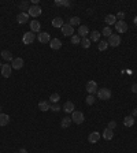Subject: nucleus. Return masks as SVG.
Instances as JSON below:
<instances>
[{
    "label": "nucleus",
    "mask_w": 137,
    "mask_h": 153,
    "mask_svg": "<svg viewBox=\"0 0 137 153\" xmlns=\"http://www.w3.org/2000/svg\"><path fill=\"white\" fill-rule=\"evenodd\" d=\"M49 47L52 49H60L62 48V41H60L59 38H51V41H49Z\"/></svg>",
    "instance_id": "obj_13"
},
{
    "label": "nucleus",
    "mask_w": 137,
    "mask_h": 153,
    "mask_svg": "<svg viewBox=\"0 0 137 153\" xmlns=\"http://www.w3.org/2000/svg\"><path fill=\"white\" fill-rule=\"evenodd\" d=\"M112 137H114V130H111V129H106V130L103 131V138L106 139V141H110V139H112Z\"/></svg>",
    "instance_id": "obj_19"
},
{
    "label": "nucleus",
    "mask_w": 137,
    "mask_h": 153,
    "mask_svg": "<svg viewBox=\"0 0 137 153\" xmlns=\"http://www.w3.org/2000/svg\"><path fill=\"white\" fill-rule=\"evenodd\" d=\"M104 22L107 23L108 26H110V25H115V23H117V17H115V15H112V14L106 15V18H104Z\"/></svg>",
    "instance_id": "obj_18"
},
{
    "label": "nucleus",
    "mask_w": 137,
    "mask_h": 153,
    "mask_svg": "<svg viewBox=\"0 0 137 153\" xmlns=\"http://www.w3.org/2000/svg\"><path fill=\"white\" fill-rule=\"evenodd\" d=\"M38 109L43 111V112L48 111V109H49V103H48V101H45V100L40 101V103H38Z\"/></svg>",
    "instance_id": "obj_24"
},
{
    "label": "nucleus",
    "mask_w": 137,
    "mask_h": 153,
    "mask_svg": "<svg viewBox=\"0 0 137 153\" xmlns=\"http://www.w3.org/2000/svg\"><path fill=\"white\" fill-rule=\"evenodd\" d=\"M107 47H108V42L107 41H100L99 44H97V49H99V51H106V49H107Z\"/></svg>",
    "instance_id": "obj_32"
},
{
    "label": "nucleus",
    "mask_w": 137,
    "mask_h": 153,
    "mask_svg": "<svg viewBox=\"0 0 137 153\" xmlns=\"http://www.w3.org/2000/svg\"><path fill=\"white\" fill-rule=\"evenodd\" d=\"M34 38H36V36H34L33 32H26V33L23 34V37H22V41L25 45H29L34 41Z\"/></svg>",
    "instance_id": "obj_5"
},
{
    "label": "nucleus",
    "mask_w": 137,
    "mask_h": 153,
    "mask_svg": "<svg viewBox=\"0 0 137 153\" xmlns=\"http://www.w3.org/2000/svg\"><path fill=\"white\" fill-rule=\"evenodd\" d=\"M37 40L41 44H48V42L51 41V36H49V33H47V32H41V33H38Z\"/></svg>",
    "instance_id": "obj_10"
},
{
    "label": "nucleus",
    "mask_w": 137,
    "mask_h": 153,
    "mask_svg": "<svg viewBox=\"0 0 137 153\" xmlns=\"http://www.w3.org/2000/svg\"><path fill=\"white\" fill-rule=\"evenodd\" d=\"M100 137H101V135H100L99 131H93V133H91V134H89L88 141L91 142V144H96V142H99Z\"/></svg>",
    "instance_id": "obj_12"
},
{
    "label": "nucleus",
    "mask_w": 137,
    "mask_h": 153,
    "mask_svg": "<svg viewBox=\"0 0 137 153\" xmlns=\"http://www.w3.org/2000/svg\"><path fill=\"white\" fill-rule=\"evenodd\" d=\"M59 100H60V96L58 93H52L51 96H49V101H51V104H55V103H58Z\"/></svg>",
    "instance_id": "obj_29"
},
{
    "label": "nucleus",
    "mask_w": 137,
    "mask_h": 153,
    "mask_svg": "<svg viewBox=\"0 0 137 153\" xmlns=\"http://www.w3.org/2000/svg\"><path fill=\"white\" fill-rule=\"evenodd\" d=\"M85 89L86 92H88L89 94H93V93H97V83L95 82V81H89V82H86L85 85Z\"/></svg>",
    "instance_id": "obj_7"
},
{
    "label": "nucleus",
    "mask_w": 137,
    "mask_h": 153,
    "mask_svg": "<svg viewBox=\"0 0 137 153\" xmlns=\"http://www.w3.org/2000/svg\"><path fill=\"white\" fill-rule=\"evenodd\" d=\"M63 111L66 112V113H73V112H74V103L66 101L65 105H63Z\"/></svg>",
    "instance_id": "obj_14"
},
{
    "label": "nucleus",
    "mask_w": 137,
    "mask_h": 153,
    "mask_svg": "<svg viewBox=\"0 0 137 153\" xmlns=\"http://www.w3.org/2000/svg\"><path fill=\"white\" fill-rule=\"evenodd\" d=\"M115 30L118 33H126L128 32V23L125 21H117V23H115Z\"/></svg>",
    "instance_id": "obj_8"
},
{
    "label": "nucleus",
    "mask_w": 137,
    "mask_h": 153,
    "mask_svg": "<svg viewBox=\"0 0 137 153\" xmlns=\"http://www.w3.org/2000/svg\"><path fill=\"white\" fill-rule=\"evenodd\" d=\"M18 153H19V152H18Z\"/></svg>",
    "instance_id": "obj_44"
},
{
    "label": "nucleus",
    "mask_w": 137,
    "mask_h": 153,
    "mask_svg": "<svg viewBox=\"0 0 137 153\" xmlns=\"http://www.w3.org/2000/svg\"><path fill=\"white\" fill-rule=\"evenodd\" d=\"M10 123V116L7 113H0V126H7Z\"/></svg>",
    "instance_id": "obj_20"
},
{
    "label": "nucleus",
    "mask_w": 137,
    "mask_h": 153,
    "mask_svg": "<svg viewBox=\"0 0 137 153\" xmlns=\"http://www.w3.org/2000/svg\"><path fill=\"white\" fill-rule=\"evenodd\" d=\"M133 22H134V26H137V17H134V19H133Z\"/></svg>",
    "instance_id": "obj_40"
},
{
    "label": "nucleus",
    "mask_w": 137,
    "mask_h": 153,
    "mask_svg": "<svg viewBox=\"0 0 137 153\" xmlns=\"http://www.w3.org/2000/svg\"><path fill=\"white\" fill-rule=\"evenodd\" d=\"M73 33H74V27L71 26V25H69V23H65L62 26V34L63 36H66V37H69V36H73Z\"/></svg>",
    "instance_id": "obj_9"
},
{
    "label": "nucleus",
    "mask_w": 137,
    "mask_h": 153,
    "mask_svg": "<svg viewBox=\"0 0 137 153\" xmlns=\"http://www.w3.org/2000/svg\"><path fill=\"white\" fill-rule=\"evenodd\" d=\"M132 116H133V118H134V116H137V108L133 111V115H132Z\"/></svg>",
    "instance_id": "obj_41"
},
{
    "label": "nucleus",
    "mask_w": 137,
    "mask_h": 153,
    "mask_svg": "<svg viewBox=\"0 0 137 153\" xmlns=\"http://www.w3.org/2000/svg\"><path fill=\"white\" fill-rule=\"evenodd\" d=\"M71 123H73L71 118L66 116V118H63V119H62V122H60V126H62V129H67V127H70Z\"/></svg>",
    "instance_id": "obj_22"
},
{
    "label": "nucleus",
    "mask_w": 137,
    "mask_h": 153,
    "mask_svg": "<svg viewBox=\"0 0 137 153\" xmlns=\"http://www.w3.org/2000/svg\"><path fill=\"white\" fill-rule=\"evenodd\" d=\"M95 103V97H93V94H89L88 97H86V104L88 105H92Z\"/></svg>",
    "instance_id": "obj_36"
},
{
    "label": "nucleus",
    "mask_w": 137,
    "mask_h": 153,
    "mask_svg": "<svg viewBox=\"0 0 137 153\" xmlns=\"http://www.w3.org/2000/svg\"><path fill=\"white\" fill-rule=\"evenodd\" d=\"M88 33H89V29L86 25H81V26L78 27V36L81 38H85L88 36Z\"/></svg>",
    "instance_id": "obj_15"
},
{
    "label": "nucleus",
    "mask_w": 137,
    "mask_h": 153,
    "mask_svg": "<svg viewBox=\"0 0 137 153\" xmlns=\"http://www.w3.org/2000/svg\"><path fill=\"white\" fill-rule=\"evenodd\" d=\"M1 56H3V59H4V60H7V62L12 60V53L10 52V51H7V49H4L3 52H1Z\"/></svg>",
    "instance_id": "obj_27"
},
{
    "label": "nucleus",
    "mask_w": 137,
    "mask_h": 153,
    "mask_svg": "<svg viewBox=\"0 0 137 153\" xmlns=\"http://www.w3.org/2000/svg\"><path fill=\"white\" fill-rule=\"evenodd\" d=\"M80 22H81V19H80V17H71V18L69 19V25H71V26L80 25Z\"/></svg>",
    "instance_id": "obj_28"
},
{
    "label": "nucleus",
    "mask_w": 137,
    "mask_h": 153,
    "mask_svg": "<svg viewBox=\"0 0 137 153\" xmlns=\"http://www.w3.org/2000/svg\"><path fill=\"white\" fill-rule=\"evenodd\" d=\"M55 6H58V7H70L71 3L69 0H56Z\"/></svg>",
    "instance_id": "obj_25"
},
{
    "label": "nucleus",
    "mask_w": 137,
    "mask_h": 153,
    "mask_svg": "<svg viewBox=\"0 0 137 153\" xmlns=\"http://www.w3.org/2000/svg\"><path fill=\"white\" fill-rule=\"evenodd\" d=\"M41 12H43V10H41V7L40 6H32V7L29 8V17H33V18H37V17H40L41 15Z\"/></svg>",
    "instance_id": "obj_3"
},
{
    "label": "nucleus",
    "mask_w": 137,
    "mask_h": 153,
    "mask_svg": "<svg viewBox=\"0 0 137 153\" xmlns=\"http://www.w3.org/2000/svg\"><path fill=\"white\" fill-rule=\"evenodd\" d=\"M80 44H81V47L82 48H89V47H91V40H89V38H81V42H80Z\"/></svg>",
    "instance_id": "obj_30"
},
{
    "label": "nucleus",
    "mask_w": 137,
    "mask_h": 153,
    "mask_svg": "<svg viewBox=\"0 0 137 153\" xmlns=\"http://www.w3.org/2000/svg\"><path fill=\"white\" fill-rule=\"evenodd\" d=\"M134 124V118L132 115L130 116H126V118H123V126L126 127H132Z\"/></svg>",
    "instance_id": "obj_21"
},
{
    "label": "nucleus",
    "mask_w": 137,
    "mask_h": 153,
    "mask_svg": "<svg viewBox=\"0 0 137 153\" xmlns=\"http://www.w3.org/2000/svg\"><path fill=\"white\" fill-rule=\"evenodd\" d=\"M115 127H117V122H115V120H111V122L108 123V129H111V130H114Z\"/></svg>",
    "instance_id": "obj_38"
},
{
    "label": "nucleus",
    "mask_w": 137,
    "mask_h": 153,
    "mask_svg": "<svg viewBox=\"0 0 137 153\" xmlns=\"http://www.w3.org/2000/svg\"><path fill=\"white\" fill-rule=\"evenodd\" d=\"M108 45H111L112 48H115V47H118L119 44H121V37H119L118 34H111L110 37H108Z\"/></svg>",
    "instance_id": "obj_6"
},
{
    "label": "nucleus",
    "mask_w": 137,
    "mask_h": 153,
    "mask_svg": "<svg viewBox=\"0 0 137 153\" xmlns=\"http://www.w3.org/2000/svg\"><path fill=\"white\" fill-rule=\"evenodd\" d=\"M40 29H41V25H40V22H38V21H36V19H34V21H32V22H30V30H32L33 33H38V32H40Z\"/></svg>",
    "instance_id": "obj_16"
},
{
    "label": "nucleus",
    "mask_w": 137,
    "mask_h": 153,
    "mask_svg": "<svg viewBox=\"0 0 137 153\" xmlns=\"http://www.w3.org/2000/svg\"><path fill=\"white\" fill-rule=\"evenodd\" d=\"M115 17H117V18L119 19V21H123V19H125V12H122V11H119L118 14L115 15Z\"/></svg>",
    "instance_id": "obj_37"
},
{
    "label": "nucleus",
    "mask_w": 137,
    "mask_h": 153,
    "mask_svg": "<svg viewBox=\"0 0 137 153\" xmlns=\"http://www.w3.org/2000/svg\"><path fill=\"white\" fill-rule=\"evenodd\" d=\"M28 19H29V14H26V12H19L17 15V22L18 23H25L28 22Z\"/></svg>",
    "instance_id": "obj_17"
},
{
    "label": "nucleus",
    "mask_w": 137,
    "mask_h": 153,
    "mask_svg": "<svg viewBox=\"0 0 137 153\" xmlns=\"http://www.w3.org/2000/svg\"><path fill=\"white\" fill-rule=\"evenodd\" d=\"M80 42H81V37H80L78 34H73V36H71V44H73V45H78Z\"/></svg>",
    "instance_id": "obj_31"
},
{
    "label": "nucleus",
    "mask_w": 137,
    "mask_h": 153,
    "mask_svg": "<svg viewBox=\"0 0 137 153\" xmlns=\"http://www.w3.org/2000/svg\"><path fill=\"white\" fill-rule=\"evenodd\" d=\"M19 8L22 10V12H25V11H29V3L28 1H22V3L19 4Z\"/></svg>",
    "instance_id": "obj_33"
},
{
    "label": "nucleus",
    "mask_w": 137,
    "mask_h": 153,
    "mask_svg": "<svg viewBox=\"0 0 137 153\" xmlns=\"http://www.w3.org/2000/svg\"><path fill=\"white\" fill-rule=\"evenodd\" d=\"M132 92H133V93H137V83H134V85L132 86Z\"/></svg>",
    "instance_id": "obj_39"
},
{
    "label": "nucleus",
    "mask_w": 137,
    "mask_h": 153,
    "mask_svg": "<svg viewBox=\"0 0 137 153\" xmlns=\"http://www.w3.org/2000/svg\"><path fill=\"white\" fill-rule=\"evenodd\" d=\"M97 96L101 100H108V98H111V90L107 89V88H101V89L97 90Z\"/></svg>",
    "instance_id": "obj_2"
},
{
    "label": "nucleus",
    "mask_w": 137,
    "mask_h": 153,
    "mask_svg": "<svg viewBox=\"0 0 137 153\" xmlns=\"http://www.w3.org/2000/svg\"><path fill=\"white\" fill-rule=\"evenodd\" d=\"M63 25H65V23H63V19L60 18V17L52 19V26H54V27H60V29H62Z\"/></svg>",
    "instance_id": "obj_23"
},
{
    "label": "nucleus",
    "mask_w": 137,
    "mask_h": 153,
    "mask_svg": "<svg viewBox=\"0 0 137 153\" xmlns=\"http://www.w3.org/2000/svg\"><path fill=\"white\" fill-rule=\"evenodd\" d=\"M0 113H1V105H0Z\"/></svg>",
    "instance_id": "obj_43"
},
{
    "label": "nucleus",
    "mask_w": 137,
    "mask_h": 153,
    "mask_svg": "<svg viewBox=\"0 0 137 153\" xmlns=\"http://www.w3.org/2000/svg\"><path fill=\"white\" fill-rule=\"evenodd\" d=\"M71 120H73L75 124L84 123V120H85V118H84V113H82V112H80V111H74V112H73V115H71Z\"/></svg>",
    "instance_id": "obj_1"
},
{
    "label": "nucleus",
    "mask_w": 137,
    "mask_h": 153,
    "mask_svg": "<svg viewBox=\"0 0 137 153\" xmlns=\"http://www.w3.org/2000/svg\"><path fill=\"white\" fill-rule=\"evenodd\" d=\"M100 34H101V33H99L97 30H93L92 33H91V41H93V42H99V40H100Z\"/></svg>",
    "instance_id": "obj_26"
},
{
    "label": "nucleus",
    "mask_w": 137,
    "mask_h": 153,
    "mask_svg": "<svg viewBox=\"0 0 137 153\" xmlns=\"http://www.w3.org/2000/svg\"><path fill=\"white\" fill-rule=\"evenodd\" d=\"M0 71H1V77H4V78H10V77H11V73H12L11 64H3L1 68H0Z\"/></svg>",
    "instance_id": "obj_4"
},
{
    "label": "nucleus",
    "mask_w": 137,
    "mask_h": 153,
    "mask_svg": "<svg viewBox=\"0 0 137 153\" xmlns=\"http://www.w3.org/2000/svg\"><path fill=\"white\" fill-rule=\"evenodd\" d=\"M11 67L14 68V70H21V68L23 67V59L22 57H15V59H12Z\"/></svg>",
    "instance_id": "obj_11"
},
{
    "label": "nucleus",
    "mask_w": 137,
    "mask_h": 153,
    "mask_svg": "<svg viewBox=\"0 0 137 153\" xmlns=\"http://www.w3.org/2000/svg\"><path fill=\"white\" fill-rule=\"evenodd\" d=\"M19 153H28V152H26V149H19Z\"/></svg>",
    "instance_id": "obj_42"
},
{
    "label": "nucleus",
    "mask_w": 137,
    "mask_h": 153,
    "mask_svg": "<svg viewBox=\"0 0 137 153\" xmlns=\"http://www.w3.org/2000/svg\"><path fill=\"white\" fill-rule=\"evenodd\" d=\"M111 33H112V30L110 29V27H104L103 29V32H101V34H103L104 37H110V36H111Z\"/></svg>",
    "instance_id": "obj_34"
},
{
    "label": "nucleus",
    "mask_w": 137,
    "mask_h": 153,
    "mask_svg": "<svg viewBox=\"0 0 137 153\" xmlns=\"http://www.w3.org/2000/svg\"><path fill=\"white\" fill-rule=\"evenodd\" d=\"M49 109H52L54 112H59L62 108H60V105L58 104V103H55V104H51V105H49Z\"/></svg>",
    "instance_id": "obj_35"
}]
</instances>
